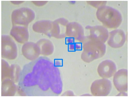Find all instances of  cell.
<instances>
[{
	"label": "cell",
	"instance_id": "5bb4252c",
	"mask_svg": "<svg viewBox=\"0 0 129 97\" xmlns=\"http://www.w3.org/2000/svg\"><path fill=\"white\" fill-rule=\"evenodd\" d=\"M21 70L19 66L16 64H12L10 66V79L15 83H17L19 78Z\"/></svg>",
	"mask_w": 129,
	"mask_h": 97
},
{
	"label": "cell",
	"instance_id": "52a82bcc",
	"mask_svg": "<svg viewBox=\"0 0 129 97\" xmlns=\"http://www.w3.org/2000/svg\"><path fill=\"white\" fill-rule=\"evenodd\" d=\"M11 35L19 43H25L28 40L29 33L27 27L13 26L10 32Z\"/></svg>",
	"mask_w": 129,
	"mask_h": 97
},
{
	"label": "cell",
	"instance_id": "4fadbf2b",
	"mask_svg": "<svg viewBox=\"0 0 129 97\" xmlns=\"http://www.w3.org/2000/svg\"><path fill=\"white\" fill-rule=\"evenodd\" d=\"M49 22L47 21H40L34 23L32 26L33 30L36 32H45L47 31L50 27Z\"/></svg>",
	"mask_w": 129,
	"mask_h": 97
},
{
	"label": "cell",
	"instance_id": "3957f363",
	"mask_svg": "<svg viewBox=\"0 0 129 97\" xmlns=\"http://www.w3.org/2000/svg\"><path fill=\"white\" fill-rule=\"evenodd\" d=\"M18 55L17 48L12 38L9 35L1 36V57L9 60L15 59Z\"/></svg>",
	"mask_w": 129,
	"mask_h": 97
},
{
	"label": "cell",
	"instance_id": "30bf717a",
	"mask_svg": "<svg viewBox=\"0 0 129 97\" xmlns=\"http://www.w3.org/2000/svg\"><path fill=\"white\" fill-rule=\"evenodd\" d=\"M1 95L2 96H14L17 88L15 83L10 79H7L1 81Z\"/></svg>",
	"mask_w": 129,
	"mask_h": 97
},
{
	"label": "cell",
	"instance_id": "9a60e30c",
	"mask_svg": "<svg viewBox=\"0 0 129 97\" xmlns=\"http://www.w3.org/2000/svg\"><path fill=\"white\" fill-rule=\"evenodd\" d=\"M10 66L4 59H2L1 62V81L7 79H9Z\"/></svg>",
	"mask_w": 129,
	"mask_h": 97
},
{
	"label": "cell",
	"instance_id": "2e32d148",
	"mask_svg": "<svg viewBox=\"0 0 129 97\" xmlns=\"http://www.w3.org/2000/svg\"><path fill=\"white\" fill-rule=\"evenodd\" d=\"M11 2L15 4H21L23 2V1H11Z\"/></svg>",
	"mask_w": 129,
	"mask_h": 97
},
{
	"label": "cell",
	"instance_id": "8992f818",
	"mask_svg": "<svg viewBox=\"0 0 129 97\" xmlns=\"http://www.w3.org/2000/svg\"><path fill=\"white\" fill-rule=\"evenodd\" d=\"M115 63L110 60L104 61L99 65L97 71L99 76L103 78L107 79L113 76L116 72Z\"/></svg>",
	"mask_w": 129,
	"mask_h": 97
},
{
	"label": "cell",
	"instance_id": "6da1fadb",
	"mask_svg": "<svg viewBox=\"0 0 129 97\" xmlns=\"http://www.w3.org/2000/svg\"><path fill=\"white\" fill-rule=\"evenodd\" d=\"M82 55L85 62H89L100 58L104 55L106 46L103 43L93 40L88 43Z\"/></svg>",
	"mask_w": 129,
	"mask_h": 97
},
{
	"label": "cell",
	"instance_id": "8fae6325",
	"mask_svg": "<svg viewBox=\"0 0 129 97\" xmlns=\"http://www.w3.org/2000/svg\"><path fill=\"white\" fill-rule=\"evenodd\" d=\"M91 32L93 40L103 43L106 41L108 37L107 30L102 26H97L92 27L91 28Z\"/></svg>",
	"mask_w": 129,
	"mask_h": 97
},
{
	"label": "cell",
	"instance_id": "ba28073f",
	"mask_svg": "<svg viewBox=\"0 0 129 97\" xmlns=\"http://www.w3.org/2000/svg\"><path fill=\"white\" fill-rule=\"evenodd\" d=\"M22 52L24 56L30 61H34L38 57L39 51L36 44L32 42L24 43L22 48Z\"/></svg>",
	"mask_w": 129,
	"mask_h": 97
},
{
	"label": "cell",
	"instance_id": "5b68a950",
	"mask_svg": "<svg viewBox=\"0 0 129 97\" xmlns=\"http://www.w3.org/2000/svg\"><path fill=\"white\" fill-rule=\"evenodd\" d=\"M128 70L122 69L118 70L114 75L113 82L117 90L120 92H125L128 89Z\"/></svg>",
	"mask_w": 129,
	"mask_h": 97
},
{
	"label": "cell",
	"instance_id": "7c38bea8",
	"mask_svg": "<svg viewBox=\"0 0 129 97\" xmlns=\"http://www.w3.org/2000/svg\"><path fill=\"white\" fill-rule=\"evenodd\" d=\"M40 53L45 55L50 54L52 51V46L48 41L44 40H41L36 43Z\"/></svg>",
	"mask_w": 129,
	"mask_h": 97
},
{
	"label": "cell",
	"instance_id": "277c9868",
	"mask_svg": "<svg viewBox=\"0 0 129 97\" xmlns=\"http://www.w3.org/2000/svg\"><path fill=\"white\" fill-rule=\"evenodd\" d=\"M112 88L111 81L107 79L103 78L94 81L92 84L91 90L95 96H106L110 93Z\"/></svg>",
	"mask_w": 129,
	"mask_h": 97
},
{
	"label": "cell",
	"instance_id": "e0dca14e",
	"mask_svg": "<svg viewBox=\"0 0 129 97\" xmlns=\"http://www.w3.org/2000/svg\"><path fill=\"white\" fill-rule=\"evenodd\" d=\"M126 93H125V92H120L119 94H118L117 95L118 96H125L127 95H126Z\"/></svg>",
	"mask_w": 129,
	"mask_h": 97
},
{
	"label": "cell",
	"instance_id": "7a4b0ae2",
	"mask_svg": "<svg viewBox=\"0 0 129 97\" xmlns=\"http://www.w3.org/2000/svg\"><path fill=\"white\" fill-rule=\"evenodd\" d=\"M35 14L31 9L23 7L14 10L11 16L13 26L21 25L27 27L34 19Z\"/></svg>",
	"mask_w": 129,
	"mask_h": 97
},
{
	"label": "cell",
	"instance_id": "9c48e42d",
	"mask_svg": "<svg viewBox=\"0 0 129 97\" xmlns=\"http://www.w3.org/2000/svg\"><path fill=\"white\" fill-rule=\"evenodd\" d=\"M125 39V36L123 32L121 30H116L110 32L108 43L111 47L118 48L123 45Z\"/></svg>",
	"mask_w": 129,
	"mask_h": 97
}]
</instances>
